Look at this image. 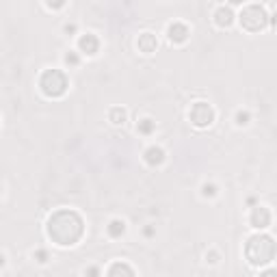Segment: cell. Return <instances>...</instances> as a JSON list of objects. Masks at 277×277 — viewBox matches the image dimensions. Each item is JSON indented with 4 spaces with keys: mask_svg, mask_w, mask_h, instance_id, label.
Instances as JSON below:
<instances>
[{
    "mask_svg": "<svg viewBox=\"0 0 277 277\" xmlns=\"http://www.w3.org/2000/svg\"><path fill=\"white\" fill-rule=\"evenodd\" d=\"M109 119H111V124H115V126L126 124V111L124 109H111Z\"/></svg>",
    "mask_w": 277,
    "mask_h": 277,
    "instance_id": "13",
    "label": "cell"
},
{
    "mask_svg": "<svg viewBox=\"0 0 277 277\" xmlns=\"http://www.w3.org/2000/svg\"><path fill=\"white\" fill-rule=\"evenodd\" d=\"M245 0H230V5H234V7H238V5H243Z\"/></svg>",
    "mask_w": 277,
    "mask_h": 277,
    "instance_id": "22",
    "label": "cell"
},
{
    "mask_svg": "<svg viewBox=\"0 0 277 277\" xmlns=\"http://www.w3.org/2000/svg\"><path fill=\"white\" fill-rule=\"evenodd\" d=\"M65 63H67V65H78L80 63L78 54L76 52H67V54H65Z\"/></svg>",
    "mask_w": 277,
    "mask_h": 277,
    "instance_id": "19",
    "label": "cell"
},
{
    "mask_svg": "<svg viewBox=\"0 0 277 277\" xmlns=\"http://www.w3.org/2000/svg\"><path fill=\"white\" fill-rule=\"evenodd\" d=\"M0 193H3V186H0Z\"/></svg>",
    "mask_w": 277,
    "mask_h": 277,
    "instance_id": "24",
    "label": "cell"
},
{
    "mask_svg": "<svg viewBox=\"0 0 277 277\" xmlns=\"http://www.w3.org/2000/svg\"><path fill=\"white\" fill-rule=\"evenodd\" d=\"M201 193H203V197H215V195H217V186L215 184H203L201 186Z\"/></svg>",
    "mask_w": 277,
    "mask_h": 277,
    "instance_id": "17",
    "label": "cell"
},
{
    "mask_svg": "<svg viewBox=\"0 0 277 277\" xmlns=\"http://www.w3.org/2000/svg\"><path fill=\"white\" fill-rule=\"evenodd\" d=\"M249 221L254 227H258V230H264V227H268V223H271V210L264 206H256L249 217Z\"/></svg>",
    "mask_w": 277,
    "mask_h": 277,
    "instance_id": "8",
    "label": "cell"
},
{
    "mask_svg": "<svg viewBox=\"0 0 277 277\" xmlns=\"http://www.w3.org/2000/svg\"><path fill=\"white\" fill-rule=\"evenodd\" d=\"M67 76L63 74L61 70H46L42 78H39V89L44 91V95L48 97H61L65 91H67Z\"/></svg>",
    "mask_w": 277,
    "mask_h": 277,
    "instance_id": "3",
    "label": "cell"
},
{
    "mask_svg": "<svg viewBox=\"0 0 277 277\" xmlns=\"http://www.w3.org/2000/svg\"><path fill=\"white\" fill-rule=\"evenodd\" d=\"M145 162L150 167H158L165 162V150L158 148V145H152V148L145 150Z\"/></svg>",
    "mask_w": 277,
    "mask_h": 277,
    "instance_id": "11",
    "label": "cell"
},
{
    "mask_svg": "<svg viewBox=\"0 0 277 277\" xmlns=\"http://www.w3.org/2000/svg\"><path fill=\"white\" fill-rule=\"evenodd\" d=\"M117 273H126V275H134V271L130 266H126V264H113L111 268H109V275H117Z\"/></svg>",
    "mask_w": 277,
    "mask_h": 277,
    "instance_id": "15",
    "label": "cell"
},
{
    "mask_svg": "<svg viewBox=\"0 0 277 277\" xmlns=\"http://www.w3.org/2000/svg\"><path fill=\"white\" fill-rule=\"evenodd\" d=\"M156 46H158V42H156V37H154L152 32H141L138 39H136V48L143 54H152L154 50H156Z\"/></svg>",
    "mask_w": 277,
    "mask_h": 277,
    "instance_id": "10",
    "label": "cell"
},
{
    "mask_svg": "<svg viewBox=\"0 0 277 277\" xmlns=\"http://www.w3.org/2000/svg\"><path fill=\"white\" fill-rule=\"evenodd\" d=\"M0 266H5V256L0 254Z\"/></svg>",
    "mask_w": 277,
    "mask_h": 277,
    "instance_id": "23",
    "label": "cell"
},
{
    "mask_svg": "<svg viewBox=\"0 0 277 277\" xmlns=\"http://www.w3.org/2000/svg\"><path fill=\"white\" fill-rule=\"evenodd\" d=\"M238 20H240V26L245 30L256 32L260 28H264V24L268 22V15H266V11L260 5H249V7H245V9L240 11Z\"/></svg>",
    "mask_w": 277,
    "mask_h": 277,
    "instance_id": "4",
    "label": "cell"
},
{
    "mask_svg": "<svg viewBox=\"0 0 277 277\" xmlns=\"http://www.w3.org/2000/svg\"><path fill=\"white\" fill-rule=\"evenodd\" d=\"M245 256H247V260L254 266L268 264L275 258V243H273V238H271V236H266V234L251 236V238L247 240Z\"/></svg>",
    "mask_w": 277,
    "mask_h": 277,
    "instance_id": "2",
    "label": "cell"
},
{
    "mask_svg": "<svg viewBox=\"0 0 277 277\" xmlns=\"http://www.w3.org/2000/svg\"><path fill=\"white\" fill-rule=\"evenodd\" d=\"M249 113L247 111H238V113H236V124H238V126H247L249 124Z\"/></svg>",
    "mask_w": 277,
    "mask_h": 277,
    "instance_id": "16",
    "label": "cell"
},
{
    "mask_svg": "<svg viewBox=\"0 0 277 277\" xmlns=\"http://www.w3.org/2000/svg\"><path fill=\"white\" fill-rule=\"evenodd\" d=\"M65 3H67V0H46L48 9H52V11H56V9H63Z\"/></svg>",
    "mask_w": 277,
    "mask_h": 277,
    "instance_id": "18",
    "label": "cell"
},
{
    "mask_svg": "<svg viewBox=\"0 0 277 277\" xmlns=\"http://www.w3.org/2000/svg\"><path fill=\"white\" fill-rule=\"evenodd\" d=\"M234 11L230 9V7H219V9L215 11V24L219 28H230L234 24Z\"/></svg>",
    "mask_w": 277,
    "mask_h": 277,
    "instance_id": "9",
    "label": "cell"
},
{
    "mask_svg": "<svg viewBox=\"0 0 277 277\" xmlns=\"http://www.w3.org/2000/svg\"><path fill=\"white\" fill-rule=\"evenodd\" d=\"M189 119L195 128H208L215 121V109L208 102H195L189 111Z\"/></svg>",
    "mask_w": 277,
    "mask_h": 277,
    "instance_id": "5",
    "label": "cell"
},
{
    "mask_svg": "<svg viewBox=\"0 0 277 277\" xmlns=\"http://www.w3.org/2000/svg\"><path fill=\"white\" fill-rule=\"evenodd\" d=\"M85 221L74 210H59L48 219V236L59 247H72L83 238Z\"/></svg>",
    "mask_w": 277,
    "mask_h": 277,
    "instance_id": "1",
    "label": "cell"
},
{
    "mask_svg": "<svg viewBox=\"0 0 277 277\" xmlns=\"http://www.w3.org/2000/svg\"><path fill=\"white\" fill-rule=\"evenodd\" d=\"M136 128H138V132H141V134H152L154 128H156V121H152L150 117H145V119L138 121Z\"/></svg>",
    "mask_w": 277,
    "mask_h": 277,
    "instance_id": "14",
    "label": "cell"
},
{
    "mask_svg": "<svg viewBox=\"0 0 277 277\" xmlns=\"http://www.w3.org/2000/svg\"><path fill=\"white\" fill-rule=\"evenodd\" d=\"M78 48L83 54L93 56V54H97V50H100V39H97L93 32H87V35H83L78 39Z\"/></svg>",
    "mask_w": 277,
    "mask_h": 277,
    "instance_id": "7",
    "label": "cell"
},
{
    "mask_svg": "<svg viewBox=\"0 0 277 277\" xmlns=\"http://www.w3.org/2000/svg\"><path fill=\"white\" fill-rule=\"evenodd\" d=\"M35 260H37V262H42V264L48 262V251L46 249H37L35 251Z\"/></svg>",
    "mask_w": 277,
    "mask_h": 277,
    "instance_id": "20",
    "label": "cell"
},
{
    "mask_svg": "<svg viewBox=\"0 0 277 277\" xmlns=\"http://www.w3.org/2000/svg\"><path fill=\"white\" fill-rule=\"evenodd\" d=\"M76 30V24H67V26H65V32H74Z\"/></svg>",
    "mask_w": 277,
    "mask_h": 277,
    "instance_id": "21",
    "label": "cell"
},
{
    "mask_svg": "<svg viewBox=\"0 0 277 277\" xmlns=\"http://www.w3.org/2000/svg\"><path fill=\"white\" fill-rule=\"evenodd\" d=\"M189 26L182 22H174V24H169V28H167V37H169V42H174V44H184L186 39H189Z\"/></svg>",
    "mask_w": 277,
    "mask_h": 277,
    "instance_id": "6",
    "label": "cell"
},
{
    "mask_svg": "<svg viewBox=\"0 0 277 277\" xmlns=\"http://www.w3.org/2000/svg\"><path fill=\"white\" fill-rule=\"evenodd\" d=\"M107 232H109L111 238H121L124 232H126V223L121 221V219H113V221L109 223V227H107Z\"/></svg>",
    "mask_w": 277,
    "mask_h": 277,
    "instance_id": "12",
    "label": "cell"
}]
</instances>
